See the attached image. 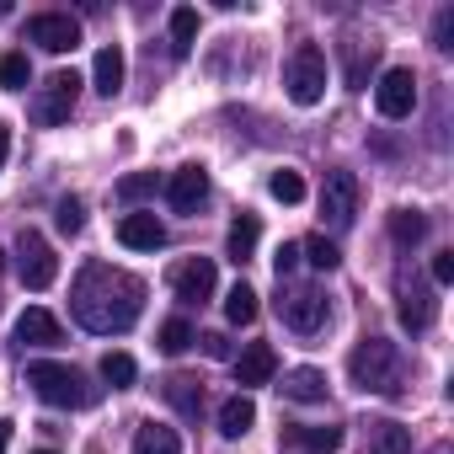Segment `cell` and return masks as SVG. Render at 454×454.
Wrapping results in <instances>:
<instances>
[{
	"mask_svg": "<svg viewBox=\"0 0 454 454\" xmlns=\"http://www.w3.org/2000/svg\"><path fill=\"white\" fill-rule=\"evenodd\" d=\"M401 305H395V316H401V326L406 332H427L433 326V316H438V305H433V294H427V284L422 278H401Z\"/></svg>",
	"mask_w": 454,
	"mask_h": 454,
	"instance_id": "cell-13",
	"label": "cell"
},
{
	"mask_svg": "<svg viewBox=\"0 0 454 454\" xmlns=\"http://www.w3.org/2000/svg\"><path fill=\"white\" fill-rule=\"evenodd\" d=\"M0 268H6V252H0Z\"/></svg>",
	"mask_w": 454,
	"mask_h": 454,
	"instance_id": "cell-44",
	"label": "cell"
},
{
	"mask_svg": "<svg viewBox=\"0 0 454 454\" xmlns=\"http://www.w3.org/2000/svg\"><path fill=\"white\" fill-rule=\"evenodd\" d=\"M198 342H203L208 358H236V353H231V337H224V332H203Z\"/></svg>",
	"mask_w": 454,
	"mask_h": 454,
	"instance_id": "cell-37",
	"label": "cell"
},
{
	"mask_svg": "<svg viewBox=\"0 0 454 454\" xmlns=\"http://www.w3.org/2000/svg\"><path fill=\"white\" fill-rule=\"evenodd\" d=\"M278 374V353L268 348V342H252V348H241V358H236V385L241 390H252V385H268Z\"/></svg>",
	"mask_w": 454,
	"mask_h": 454,
	"instance_id": "cell-16",
	"label": "cell"
},
{
	"mask_svg": "<svg viewBox=\"0 0 454 454\" xmlns=\"http://www.w3.org/2000/svg\"><path fill=\"white\" fill-rule=\"evenodd\" d=\"M300 257H305L316 273H332V268H342V252H337V241H332V236H310V241L300 247Z\"/></svg>",
	"mask_w": 454,
	"mask_h": 454,
	"instance_id": "cell-29",
	"label": "cell"
},
{
	"mask_svg": "<svg viewBox=\"0 0 454 454\" xmlns=\"http://www.w3.org/2000/svg\"><path fill=\"white\" fill-rule=\"evenodd\" d=\"M6 12H12V6H6V0H0V17H6Z\"/></svg>",
	"mask_w": 454,
	"mask_h": 454,
	"instance_id": "cell-42",
	"label": "cell"
},
{
	"mask_svg": "<svg viewBox=\"0 0 454 454\" xmlns=\"http://www.w3.org/2000/svg\"><path fill=\"white\" fill-rule=\"evenodd\" d=\"M134 454H182V438H176V427H166V422H139Z\"/></svg>",
	"mask_w": 454,
	"mask_h": 454,
	"instance_id": "cell-22",
	"label": "cell"
},
{
	"mask_svg": "<svg viewBox=\"0 0 454 454\" xmlns=\"http://www.w3.org/2000/svg\"><path fill=\"white\" fill-rule=\"evenodd\" d=\"M27 43H38V49H49V54H75L81 22H75L70 12H38V17H27Z\"/></svg>",
	"mask_w": 454,
	"mask_h": 454,
	"instance_id": "cell-10",
	"label": "cell"
},
{
	"mask_svg": "<svg viewBox=\"0 0 454 454\" xmlns=\"http://www.w3.org/2000/svg\"><path fill=\"white\" fill-rule=\"evenodd\" d=\"M374 107H380V118H390V123L411 118V107H417V75H411L406 65H390V70L380 75V86H374Z\"/></svg>",
	"mask_w": 454,
	"mask_h": 454,
	"instance_id": "cell-8",
	"label": "cell"
},
{
	"mask_svg": "<svg viewBox=\"0 0 454 454\" xmlns=\"http://www.w3.org/2000/svg\"><path fill=\"white\" fill-rule=\"evenodd\" d=\"M102 380H107L113 390H129V385L139 380V364H134L129 353H107V358H102Z\"/></svg>",
	"mask_w": 454,
	"mask_h": 454,
	"instance_id": "cell-31",
	"label": "cell"
},
{
	"mask_svg": "<svg viewBox=\"0 0 454 454\" xmlns=\"http://www.w3.org/2000/svg\"><path fill=\"white\" fill-rule=\"evenodd\" d=\"M374 59H380V43H369V49L364 43H348V86L353 91H364V65L374 70Z\"/></svg>",
	"mask_w": 454,
	"mask_h": 454,
	"instance_id": "cell-34",
	"label": "cell"
},
{
	"mask_svg": "<svg viewBox=\"0 0 454 454\" xmlns=\"http://www.w3.org/2000/svg\"><path fill=\"white\" fill-rule=\"evenodd\" d=\"M257 427V406H252V395H231L219 406V433L224 438H247Z\"/></svg>",
	"mask_w": 454,
	"mask_h": 454,
	"instance_id": "cell-19",
	"label": "cell"
},
{
	"mask_svg": "<svg viewBox=\"0 0 454 454\" xmlns=\"http://www.w3.org/2000/svg\"><path fill=\"white\" fill-rule=\"evenodd\" d=\"M321 214L332 231H348V224L358 219V176L353 171H326L321 182Z\"/></svg>",
	"mask_w": 454,
	"mask_h": 454,
	"instance_id": "cell-9",
	"label": "cell"
},
{
	"mask_svg": "<svg viewBox=\"0 0 454 454\" xmlns=\"http://www.w3.org/2000/svg\"><path fill=\"white\" fill-rule=\"evenodd\" d=\"M27 385L38 390V401H49V406H65V411H81V406H97V385H86V374L81 369H70V364H54V358H33L27 364Z\"/></svg>",
	"mask_w": 454,
	"mask_h": 454,
	"instance_id": "cell-3",
	"label": "cell"
},
{
	"mask_svg": "<svg viewBox=\"0 0 454 454\" xmlns=\"http://www.w3.org/2000/svg\"><path fill=\"white\" fill-rule=\"evenodd\" d=\"M54 224H59V236H81L86 231V203L70 192V198H59L54 203Z\"/></svg>",
	"mask_w": 454,
	"mask_h": 454,
	"instance_id": "cell-32",
	"label": "cell"
},
{
	"mask_svg": "<svg viewBox=\"0 0 454 454\" xmlns=\"http://www.w3.org/2000/svg\"><path fill=\"white\" fill-rule=\"evenodd\" d=\"M123 49L118 43H107V49H97V59H91V86L102 91V97H118L123 91Z\"/></svg>",
	"mask_w": 454,
	"mask_h": 454,
	"instance_id": "cell-17",
	"label": "cell"
},
{
	"mask_svg": "<svg viewBox=\"0 0 454 454\" xmlns=\"http://www.w3.org/2000/svg\"><path fill=\"white\" fill-rule=\"evenodd\" d=\"M166 401H171L182 417H198V411H203V385H198L192 374H171V380H166Z\"/></svg>",
	"mask_w": 454,
	"mask_h": 454,
	"instance_id": "cell-24",
	"label": "cell"
},
{
	"mask_svg": "<svg viewBox=\"0 0 454 454\" xmlns=\"http://www.w3.org/2000/svg\"><path fill=\"white\" fill-rule=\"evenodd\" d=\"M257 241H262V224H257V214H241V219L231 224V236H224V247H231V262H236V268H241V262H252Z\"/></svg>",
	"mask_w": 454,
	"mask_h": 454,
	"instance_id": "cell-20",
	"label": "cell"
},
{
	"mask_svg": "<svg viewBox=\"0 0 454 454\" xmlns=\"http://www.w3.org/2000/svg\"><path fill=\"white\" fill-rule=\"evenodd\" d=\"M369 454H411V427H401V422H369Z\"/></svg>",
	"mask_w": 454,
	"mask_h": 454,
	"instance_id": "cell-23",
	"label": "cell"
},
{
	"mask_svg": "<svg viewBox=\"0 0 454 454\" xmlns=\"http://www.w3.org/2000/svg\"><path fill=\"white\" fill-rule=\"evenodd\" d=\"M268 192H273L278 203H305V176L284 166V171H273V176H268Z\"/></svg>",
	"mask_w": 454,
	"mask_h": 454,
	"instance_id": "cell-33",
	"label": "cell"
},
{
	"mask_svg": "<svg viewBox=\"0 0 454 454\" xmlns=\"http://www.w3.org/2000/svg\"><path fill=\"white\" fill-rule=\"evenodd\" d=\"M118 241L129 252H155V247H166V224L155 214H123L118 219Z\"/></svg>",
	"mask_w": 454,
	"mask_h": 454,
	"instance_id": "cell-15",
	"label": "cell"
},
{
	"mask_svg": "<svg viewBox=\"0 0 454 454\" xmlns=\"http://www.w3.org/2000/svg\"><path fill=\"white\" fill-rule=\"evenodd\" d=\"M17 273H22V289H49L59 278V257H54V247L38 231L17 236Z\"/></svg>",
	"mask_w": 454,
	"mask_h": 454,
	"instance_id": "cell-6",
	"label": "cell"
},
{
	"mask_svg": "<svg viewBox=\"0 0 454 454\" xmlns=\"http://www.w3.org/2000/svg\"><path fill=\"white\" fill-rule=\"evenodd\" d=\"M278 289H284V294H278L284 326L300 332V337H316V332L326 326V294H321V289H289V284H278Z\"/></svg>",
	"mask_w": 454,
	"mask_h": 454,
	"instance_id": "cell-7",
	"label": "cell"
},
{
	"mask_svg": "<svg viewBox=\"0 0 454 454\" xmlns=\"http://www.w3.org/2000/svg\"><path fill=\"white\" fill-rule=\"evenodd\" d=\"M17 342H22V348H59V342H65V326H59L43 305H27V310L17 316Z\"/></svg>",
	"mask_w": 454,
	"mask_h": 454,
	"instance_id": "cell-14",
	"label": "cell"
},
{
	"mask_svg": "<svg viewBox=\"0 0 454 454\" xmlns=\"http://www.w3.org/2000/svg\"><path fill=\"white\" fill-rule=\"evenodd\" d=\"M192 43H198V12H192V6H176V12H171V54L187 59Z\"/></svg>",
	"mask_w": 454,
	"mask_h": 454,
	"instance_id": "cell-26",
	"label": "cell"
},
{
	"mask_svg": "<svg viewBox=\"0 0 454 454\" xmlns=\"http://www.w3.org/2000/svg\"><path fill=\"white\" fill-rule=\"evenodd\" d=\"M203 198H208V171H203V166H182V171L166 176V203H171L176 214H198Z\"/></svg>",
	"mask_w": 454,
	"mask_h": 454,
	"instance_id": "cell-12",
	"label": "cell"
},
{
	"mask_svg": "<svg viewBox=\"0 0 454 454\" xmlns=\"http://www.w3.org/2000/svg\"><path fill=\"white\" fill-rule=\"evenodd\" d=\"M284 86H289V97H294L300 107H316V102L326 97V49L300 43V49L289 54V65H284Z\"/></svg>",
	"mask_w": 454,
	"mask_h": 454,
	"instance_id": "cell-4",
	"label": "cell"
},
{
	"mask_svg": "<svg viewBox=\"0 0 454 454\" xmlns=\"http://www.w3.org/2000/svg\"><path fill=\"white\" fill-rule=\"evenodd\" d=\"M33 454H54V449H33Z\"/></svg>",
	"mask_w": 454,
	"mask_h": 454,
	"instance_id": "cell-43",
	"label": "cell"
},
{
	"mask_svg": "<svg viewBox=\"0 0 454 454\" xmlns=\"http://www.w3.org/2000/svg\"><path fill=\"white\" fill-rule=\"evenodd\" d=\"M6 155H12V129L0 123V166H6Z\"/></svg>",
	"mask_w": 454,
	"mask_h": 454,
	"instance_id": "cell-40",
	"label": "cell"
},
{
	"mask_svg": "<svg viewBox=\"0 0 454 454\" xmlns=\"http://www.w3.org/2000/svg\"><path fill=\"white\" fill-rule=\"evenodd\" d=\"M300 262H305V257H300V247H294V241H284V247L273 252V273H278V284H289V273H294Z\"/></svg>",
	"mask_w": 454,
	"mask_h": 454,
	"instance_id": "cell-36",
	"label": "cell"
},
{
	"mask_svg": "<svg viewBox=\"0 0 454 454\" xmlns=\"http://www.w3.org/2000/svg\"><path fill=\"white\" fill-rule=\"evenodd\" d=\"M192 342H198V332H192V321H187V316H171V321L160 326V353H171V358H176V353H187Z\"/></svg>",
	"mask_w": 454,
	"mask_h": 454,
	"instance_id": "cell-30",
	"label": "cell"
},
{
	"mask_svg": "<svg viewBox=\"0 0 454 454\" xmlns=\"http://www.w3.org/2000/svg\"><path fill=\"white\" fill-rule=\"evenodd\" d=\"M348 374H353V385L369 390V395H401V390H406V358H401V348L385 342V337H364V342L353 348V358H348Z\"/></svg>",
	"mask_w": 454,
	"mask_h": 454,
	"instance_id": "cell-2",
	"label": "cell"
},
{
	"mask_svg": "<svg viewBox=\"0 0 454 454\" xmlns=\"http://www.w3.org/2000/svg\"><path fill=\"white\" fill-rule=\"evenodd\" d=\"M289 443H300L310 454H337L342 449V427H310V422H300V427H289Z\"/></svg>",
	"mask_w": 454,
	"mask_h": 454,
	"instance_id": "cell-25",
	"label": "cell"
},
{
	"mask_svg": "<svg viewBox=\"0 0 454 454\" xmlns=\"http://www.w3.org/2000/svg\"><path fill=\"white\" fill-rule=\"evenodd\" d=\"M278 390H284L289 401H300V406H316V401H326V374H321V369H289Z\"/></svg>",
	"mask_w": 454,
	"mask_h": 454,
	"instance_id": "cell-18",
	"label": "cell"
},
{
	"mask_svg": "<svg viewBox=\"0 0 454 454\" xmlns=\"http://www.w3.org/2000/svg\"><path fill=\"white\" fill-rule=\"evenodd\" d=\"M27 81H33V65H27L22 49L0 54V91H27Z\"/></svg>",
	"mask_w": 454,
	"mask_h": 454,
	"instance_id": "cell-28",
	"label": "cell"
},
{
	"mask_svg": "<svg viewBox=\"0 0 454 454\" xmlns=\"http://www.w3.org/2000/svg\"><path fill=\"white\" fill-rule=\"evenodd\" d=\"M433 284H438V289L454 284V252H438V257H433Z\"/></svg>",
	"mask_w": 454,
	"mask_h": 454,
	"instance_id": "cell-38",
	"label": "cell"
},
{
	"mask_svg": "<svg viewBox=\"0 0 454 454\" xmlns=\"http://www.w3.org/2000/svg\"><path fill=\"white\" fill-rule=\"evenodd\" d=\"M214 284H219V273H214L208 257H187V262L171 268V294H176L182 305H203V300L214 294Z\"/></svg>",
	"mask_w": 454,
	"mask_h": 454,
	"instance_id": "cell-11",
	"label": "cell"
},
{
	"mask_svg": "<svg viewBox=\"0 0 454 454\" xmlns=\"http://www.w3.org/2000/svg\"><path fill=\"white\" fill-rule=\"evenodd\" d=\"M433 38H438V49H449V38H454V12H438V22H433Z\"/></svg>",
	"mask_w": 454,
	"mask_h": 454,
	"instance_id": "cell-39",
	"label": "cell"
},
{
	"mask_svg": "<svg viewBox=\"0 0 454 454\" xmlns=\"http://www.w3.org/2000/svg\"><path fill=\"white\" fill-rule=\"evenodd\" d=\"M155 187H160V176H155V171H129V176L118 182V198H123V203H145Z\"/></svg>",
	"mask_w": 454,
	"mask_h": 454,
	"instance_id": "cell-35",
	"label": "cell"
},
{
	"mask_svg": "<svg viewBox=\"0 0 454 454\" xmlns=\"http://www.w3.org/2000/svg\"><path fill=\"white\" fill-rule=\"evenodd\" d=\"M390 241L406 247V252L422 247V241H427V214H422V208H395V214H390Z\"/></svg>",
	"mask_w": 454,
	"mask_h": 454,
	"instance_id": "cell-21",
	"label": "cell"
},
{
	"mask_svg": "<svg viewBox=\"0 0 454 454\" xmlns=\"http://www.w3.org/2000/svg\"><path fill=\"white\" fill-rule=\"evenodd\" d=\"M12 433H17V422H0V454L12 449Z\"/></svg>",
	"mask_w": 454,
	"mask_h": 454,
	"instance_id": "cell-41",
	"label": "cell"
},
{
	"mask_svg": "<svg viewBox=\"0 0 454 454\" xmlns=\"http://www.w3.org/2000/svg\"><path fill=\"white\" fill-rule=\"evenodd\" d=\"M75 97H81V75H75V70L49 75V81L38 86V97H33V123H43V129L65 123V118L75 113Z\"/></svg>",
	"mask_w": 454,
	"mask_h": 454,
	"instance_id": "cell-5",
	"label": "cell"
},
{
	"mask_svg": "<svg viewBox=\"0 0 454 454\" xmlns=\"http://www.w3.org/2000/svg\"><path fill=\"white\" fill-rule=\"evenodd\" d=\"M70 310L86 332L97 337H118L145 316V284L113 262H86L75 289H70Z\"/></svg>",
	"mask_w": 454,
	"mask_h": 454,
	"instance_id": "cell-1",
	"label": "cell"
},
{
	"mask_svg": "<svg viewBox=\"0 0 454 454\" xmlns=\"http://www.w3.org/2000/svg\"><path fill=\"white\" fill-rule=\"evenodd\" d=\"M257 310H262V305H257V289H252V284H236L231 294H224V316H231V326H252Z\"/></svg>",
	"mask_w": 454,
	"mask_h": 454,
	"instance_id": "cell-27",
	"label": "cell"
}]
</instances>
